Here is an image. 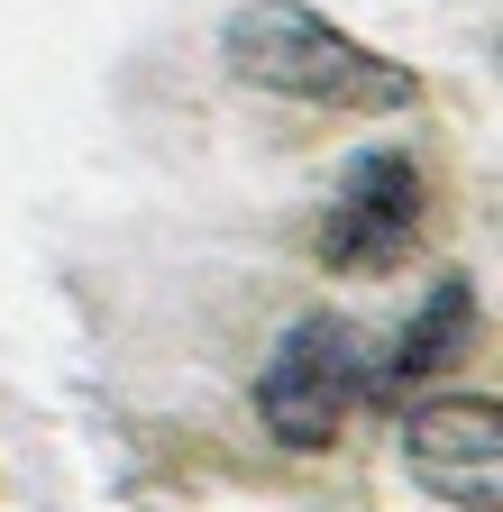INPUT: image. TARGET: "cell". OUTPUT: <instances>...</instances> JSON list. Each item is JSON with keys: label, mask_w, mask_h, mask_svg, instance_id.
<instances>
[{"label": "cell", "mask_w": 503, "mask_h": 512, "mask_svg": "<svg viewBox=\"0 0 503 512\" xmlns=\"http://www.w3.org/2000/svg\"><path fill=\"white\" fill-rule=\"evenodd\" d=\"M421 238V174L412 156H357L339 174V202L321 211V256L339 275H385Z\"/></svg>", "instance_id": "4"}, {"label": "cell", "mask_w": 503, "mask_h": 512, "mask_svg": "<svg viewBox=\"0 0 503 512\" xmlns=\"http://www.w3.org/2000/svg\"><path fill=\"white\" fill-rule=\"evenodd\" d=\"M357 394H366V348L330 311L293 320L275 339V357H266V375H257V412H266V430L284 448H330Z\"/></svg>", "instance_id": "2"}, {"label": "cell", "mask_w": 503, "mask_h": 512, "mask_svg": "<svg viewBox=\"0 0 503 512\" xmlns=\"http://www.w3.org/2000/svg\"><path fill=\"white\" fill-rule=\"evenodd\" d=\"M403 467L458 512L503 503V412L485 394H430L403 421Z\"/></svg>", "instance_id": "3"}, {"label": "cell", "mask_w": 503, "mask_h": 512, "mask_svg": "<svg viewBox=\"0 0 503 512\" xmlns=\"http://www.w3.org/2000/svg\"><path fill=\"white\" fill-rule=\"evenodd\" d=\"M467 330H476V284H467V275H439L430 302L412 311V330L394 339V357L375 366V394H412L421 375H439V366L467 348Z\"/></svg>", "instance_id": "5"}, {"label": "cell", "mask_w": 503, "mask_h": 512, "mask_svg": "<svg viewBox=\"0 0 503 512\" xmlns=\"http://www.w3.org/2000/svg\"><path fill=\"white\" fill-rule=\"evenodd\" d=\"M220 55L238 83L257 92H284V101H321V110H412L421 83L403 74L394 55L357 46L348 28H330L321 10H302V0H247V10L220 28Z\"/></svg>", "instance_id": "1"}]
</instances>
